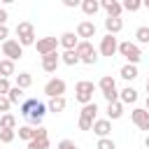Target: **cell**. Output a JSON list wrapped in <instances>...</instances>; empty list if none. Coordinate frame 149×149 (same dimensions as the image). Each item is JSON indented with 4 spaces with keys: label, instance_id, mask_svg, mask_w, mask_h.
Listing matches in <instances>:
<instances>
[{
    "label": "cell",
    "instance_id": "cell-9",
    "mask_svg": "<svg viewBox=\"0 0 149 149\" xmlns=\"http://www.w3.org/2000/svg\"><path fill=\"white\" fill-rule=\"evenodd\" d=\"M56 47H58V37H40L37 42H35V49H37V54L40 56H47V54H51V51H56Z\"/></svg>",
    "mask_w": 149,
    "mask_h": 149
},
{
    "label": "cell",
    "instance_id": "cell-35",
    "mask_svg": "<svg viewBox=\"0 0 149 149\" xmlns=\"http://www.w3.org/2000/svg\"><path fill=\"white\" fill-rule=\"evenodd\" d=\"M14 137H16V133H14V130H5V128H0V142H2V144L14 142Z\"/></svg>",
    "mask_w": 149,
    "mask_h": 149
},
{
    "label": "cell",
    "instance_id": "cell-4",
    "mask_svg": "<svg viewBox=\"0 0 149 149\" xmlns=\"http://www.w3.org/2000/svg\"><path fill=\"white\" fill-rule=\"evenodd\" d=\"M16 37H19V44H21V47H30V44L37 42V40H35V28H33L30 21H21V23L16 26Z\"/></svg>",
    "mask_w": 149,
    "mask_h": 149
},
{
    "label": "cell",
    "instance_id": "cell-44",
    "mask_svg": "<svg viewBox=\"0 0 149 149\" xmlns=\"http://www.w3.org/2000/svg\"><path fill=\"white\" fill-rule=\"evenodd\" d=\"M0 2H5V5H12V2H16V0H0Z\"/></svg>",
    "mask_w": 149,
    "mask_h": 149
},
{
    "label": "cell",
    "instance_id": "cell-12",
    "mask_svg": "<svg viewBox=\"0 0 149 149\" xmlns=\"http://www.w3.org/2000/svg\"><path fill=\"white\" fill-rule=\"evenodd\" d=\"M47 109H49V107H47L44 102H40V100H37V105H35V107H33V112L28 114V121H30V126H35V128H37V126L42 123V119H44Z\"/></svg>",
    "mask_w": 149,
    "mask_h": 149
},
{
    "label": "cell",
    "instance_id": "cell-25",
    "mask_svg": "<svg viewBox=\"0 0 149 149\" xmlns=\"http://www.w3.org/2000/svg\"><path fill=\"white\" fill-rule=\"evenodd\" d=\"M98 86H100V91H102V93H107V91H114V88H116V81H114V77H112V74H105V77H100Z\"/></svg>",
    "mask_w": 149,
    "mask_h": 149
},
{
    "label": "cell",
    "instance_id": "cell-34",
    "mask_svg": "<svg viewBox=\"0 0 149 149\" xmlns=\"http://www.w3.org/2000/svg\"><path fill=\"white\" fill-rule=\"evenodd\" d=\"M121 5H123V9H126V12H137L144 2H142V0H123Z\"/></svg>",
    "mask_w": 149,
    "mask_h": 149
},
{
    "label": "cell",
    "instance_id": "cell-28",
    "mask_svg": "<svg viewBox=\"0 0 149 149\" xmlns=\"http://www.w3.org/2000/svg\"><path fill=\"white\" fill-rule=\"evenodd\" d=\"M7 98H9V102H12V105H16V102L21 105V102H23V88L12 86V88H9V93H7Z\"/></svg>",
    "mask_w": 149,
    "mask_h": 149
},
{
    "label": "cell",
    "instance_id": "cell-30",
    "mask_svg": "<svg viewBox=\"0 0 149 149\" xmlns=\"http://www.w3.org/2000/svg\"><path fill=\"white\" fill-rule=\"evenodd\" d=\"M33 137H35V128H33V126H21V128H19V140L30 142Z\"/></svg>",
    "mask_w": 149,
    "mask_h": 149
},
{
    "label": "cell",
    "instance_id": "cell-41",
    "mask_svg": "<svg viewBox=\"0 0 149 149\" xmlns=\"http://www.w3.org/2000/svg\"><path fill=\"white\" fill-rule=\"evenodd\" d=\"M7 19H9L7 9H5V7H0V26H7Z\"/></svg>",
    "mask_w": 149,
    "mask_h": 149
},
{
    "label": "cell",
    "instance_id": "cell-13",
    "mask_svg": "<svg viewBox=\"0 0 149 149\" xmlns=\"http://www.w3.org/2000/svg\"><path fill=\"white\" fill-rule=\"evenodd\" d=\"M91 130H93L98 137H109V133H112V121H109V119H95Z\"/></svg>",
    "mask_w": 149,
    "mask_h": 149
},
{
    "label": "cell",
    "instance_id": "cell-17",
    "mask_svg": "<svg viewBox=\"0 0 149 149\" xmlns=\"http://www.w3.org/2000/svg\"><path fill=\"white\" fill-rule=\"evenodd\" d=\"M121 28H123V21H121V16H107V19H105V30H107L109 35H116V33H121Z\"/></svg>",
    "mask_w": 149,
    "mask_h": 149
},
{
    "label": "cell",
    "instance_id": "cell-45",
    "mask_svg": "<svg viewBox=\"0 0 149 149\" xmlns=\"http://www.w3.org/2000/svg\"><path fill=\"white\" fill-rule=\"evenodd\" d=\"M144 105H147V107H144V109H149V95H147V102H144Z\"/></svg>",
    "mask_w": 149,
    "mask_h": 149
},
{
    "label": "cell",
    "instance_id": "cell-43",
    "mask_svg": "<svg viewBox=\"0 0 149 149\" xmlns=\"http://www.w3.org/2000/svg\"><path fill=\"white\" fill-rule=\"evenodd\" d=\"M144 147H147V149H149V135H147V137H144Z\"/></svg>",
    "mask_w": 149,
    "mask_h": 149
},
{
    "label": "cell",
    "instance_id": "cell-11",
    "mask_svg": "<svg viewBox=\"0 0 149 149\" xmlns=\"http://www.w3.org/2000/svg\"><path fill=\"white\" fill-rule=\"evenodd\" d=\"M58 65H61V54L58 51H51V54L42 56V70L44 72H56Z\"/></svg>",
    "mask_w": 149,
    "mask_h": 149
},
{
    "label": "cell",
    "instance_id": "cell-22",
    "mask_svg": "<svg viewBox=\"0 0 149 149\" xmlns=\"http://www.w3.org/2000/svg\"><path fill=\"white\" fill-rule=\"evenodd\" d=\"M61 63H65V65L72 68V65H77V63H81V61H79V56H77L74 49H65V51L61 54Z\"/></svg>",
    "mask_w": 149,
    "mask_h": 149
},
{
    "label": "cell",
    "instance_id": "cell-20",
    "mask_svg": "<svg viewBox=\"0 0 149 149\" xmlns=\"http://www.w3.org/2000/svg\"><path fill=\"white\" fill-rule=\"evenodd\" d=\"M81 12L86 14V16H95L98 14V9H100V0H81Z\"/></svg>",
    "mask_w": 149,
    "mask_h": 149
},
{
    "label": "cell",
    "instance_id": "cell-18",
    "mask_svg": "<svg viewBox=\"0 0 149 149\" xmlns=\"http://www.w3.org/2000/svg\"><path fill=\"white\" fill-rule=\"evenodd\" d=\"M123 116V102L116 100V102H107V119L109 121H116Z\"/></svg>",
    "mask_w": 149,
    "mask_h": 149
},
{
    "label": "cell",
    "instance_id": "cell-33",
    "mask_svg": "<svg viewBox=\"0 0 149 149\" xmlns=\"http://www.w3.org/2000/svg\"><path fill=\"white\" fill-rule=\"evenodd\" d=\"M95 149H116V142H114L112 137H98Z\"/></svg>",
    "mask_w": 149,
    "mask_h": 149
},
{
    "label": "cell",
    "instance_id": "cell-48",
    "mask_svg": "<svg viewBox=\"0 0 149 149\" xmlns=\"http://www.w3.org/2000/svg\"><path fill=\"white\" fill-rule=\"evenodd\" d=\"M147 9H149V5H147Z\"/></svg>",
    "mask_w": 149,
    "mask_h": 149
},
{
    "label": "cell",
    "instance_id": "cell-36",
    "mask_svg": "<svg viewBox=\"0 0 149 149\" xmlns=\"http://www.w3.org/2000/svg\"><path fill=\"white\" fill-rule=\"evenodd\" d=\"M9 88H12L9 79H7V77H0V95H7V93H9Z\"/></svg>",
    "mask_w": 149,
    "mask_h": 149
},
{
    "label": "cell",
    "instance_id": "cell-27",
    "mask_svg": "<svg viewBox=\"0 0 149 149\" xmlns=\"http://www.w3.org/2000/svg\"><path fill=\"white\" fill-rule=\"evenodd\" d=\"M0 128H5V130H14V128H16V116L9 114V112L2 114V116H0Z\"/></svg>",
    "mask_w": 149,
    "mask_h": 149
},
{
    "label": "cell",
    "instance_id": "cell-8",
    "mask_svg": "<svg viewBox=\"0 0 149 149\" xmlns=\"http://www.w3.org/2000/svg\"><path fill=\"white\" fill-rule=\"evenodd\" d=\"M130 121L140 128V130H149V109L144 107H135L130 112Z\"/></svg>",
    "mask_w": 149,
    "mask_h": 149
},
{
    "label": "cell",
    "instance_id": "cell-6",
    "mask_svg": "<svg viewBox=\"0 0 149 149\" xmlns=\"http://www.w3.org/2000/svg\"><path fill=\"white\" fill-rule=\"evenodd\" d=\"M98 51H100V56H107V58H112V56L119 51V42H116V37L107 33V35L100 40V49H98Z\"/></svg>",
    "mask_w": 149,
    "mask_h": 149
},
{
    "label": "cell",
    "instance_id": "cell-32",
    "mask_svg": "<svg viewBox=\"0 0 149 149\" xmlns=\"http://www.w3.org/2000/svg\"><path fill=\"white\" fill-rule=\"evenodd\" d=\"M35 105H37V100H35V98H28V100H23V102H21V114L28 119V114L33 112V107H35Z\"/></svg>",
    "mask_w": 149,
    "mask_h": 149
},
{
    "label": "cell",
    "instance_id": "cell-15",
    "mask_svg": "<svg viewBox=\"0 0 149 149\" xmlns=\"http://www.w3.org/2000/svg\"><path fill=\"white\" fill-rule=\"evenodd\" d=\"M93 35H95V23H93V21H79V23H77V37L88 40V37H93Z\"/></svg>",
    "mask_w": 149,
    "mask_h": 149
},
{
    "label": "cell",
    "instance_id": "cell-26",
    "mask_svg": "<svg viewBox=\"0 0 149 149\" xmlns=\"http://www.w3.org/2000/svg\"><path fill=\"white\" fill-rule=\"evenodd\" d=\"M16 77V84L14 86H19V88H28L30 84H33V74L30 72H19V74H14Z\"/></svg>",
    "mask_w": 149,
    "mask_h": 149
},
{
    "label": "cell",
    "instance_id": "cell-16",
    "mask_svg": "<svg viewBox=\"0 0 149 149\" xmlns=\"http://www.w3.org/2000/svg\"><path fill=\"white\" fill-rule=\"evenodd\" d=\"M58 44H61V47H65V49H77V44H79V37H77V33H72V30H65V33L58 37Z\"/></svg>",
    "mask_w": 149,
    "mask_h": 149
},
{
    "label": "cell",
    "instance_id": "cell-5",
    "mask_svg": "<svg viewBox=\"0 0 149 149\" xmlns=\"http://www.w3.org/2000/svg\"><path fill=\"white\" fill-rule=\"evenodd\" d=\"M119 54H121L128 63H133V65H137V63L142 61V49H140L135 42H119Z\"/></svg>",
    "mask_w": 149,
    "mask_h": 149
},
{
    "label": "cell",
    "instance_id": "cell-21",
    "mask_svg": "<svg viewBox=\"0 0 149 149\" xmlns=\"http://www.w3.org/2000/svg\"><path fill=\"white\" fill-rule=\"evenodd\" d=\"M119 100H121V102H126V105H130V102H135V100H137V91H135L133 86H126V88H121V91H119Z\"/></svg>",
    "mask_w": 149,
    "mask_h": 149
},
{
    "label": "cell",
    "instance_id": "cell-49",
    "mask_svg": "<svg viewBox=\"0 0 149 149\" xmlns=\"http://www.w3.org/2000/svg\"><path fill=\"white\" fill-rule=\"evenodd\" d=\"M0 144H2V142H0Z\"/></svg>",
    "mask_w": 149,
    "mask_h": 149
},
{
    "label": "cell",
    "instance_id": "cell-29",
    "mask_svg": "<svg viewBox=\"0 0 149 149\" xmlns=\"http://www.w3.org/2000/svg\"><path fill=\"white\" fill-rule=\"evenodd\" d=\"M135 40H137L140 44H149V26H140V28L135 30Z\"/></svg>",
    "mask_w": 149,
    "mask_h": 149
},
{
    "label": "cell",
    "instance_id": "cell-38",
    "mask_svg": "<svg viewBox=\"0 0 149 149\" xmlns=\"http://www.w3.org/2000/svg\"><path fill=\"white\" fill-rule=\"evenodd\" d=\"M56 149H79V147H77V144H74L72 140H61Z\"/></svg>",
    "mask_w": 149,
    "mask_h": 149
},
{
    "label": "cell",
    "instance_id": "cell-10",
    "mask_svg": "<svg viewBox=\"0 0 149 149\" xmlns=\"http://www.w3.org/2000/svg\"><path fill=\"white\" fill-rule=\"evenodd\" d=\"M44 93H47L49 98H58V95H63V93H65V81L58 79V77L49 79V81L44 84Z\"/></svg>",
    "mask_w": 149,
    "mask_h": 149
},
{
    "label": "cell",
    "instance_id": "cell-42",
    "mask_svg": "<svg viewBox=\"0 0 149 149\" xmlns=\"http://www.w3.org/2000/svg\"><path fill=\"white\" fill-rule=\"evenodd\" d=\"M65 7H70V9H74V7H79L81 5V0H61Z\"/></svg>",
    "mask_w": 149,
    "mask_h": 149
},
{
    "label": "cell",
    "instance_id": "cell-14",
    "mask_svg": "<svg viewBox=\"0 0 149 149\" xmlns=\"http://www.w3.org/2000/svg\"><path fill=\"white\" fill-rule=\"evenodd\" d=\"M100 7L107 12V16H121L123 12V5L119 0H100Z\"/></svg>",
    "mask_w": 149,
    "mask_h": 149
},
{
    "label": "cell",
    "instance_id": "cell-39",
    "mask_svg": "<svg viewBox=\"0 0 149 149\" xmlns=\"http://www.w3.org/2000/svg\"><path fill=\"white\" fill-rule=\"evenodd\" d=\"M35 137H40V140H44V137H49V130H47L44 126H37V128H35ZM35 137H33V140H35Z\"/></svg>",
    "mask_w": 149,
    "mask_h": 149
},
{
    "label": "cell",
    "instance_id": "cell-46",
    "mask_svg": "<svg viewBox=\"0 0 149 149\" xmlns=\"http://www.w3.org/2000/svg\"><path fill=\"white\" fill-rule=\"evenodd\" d=\"M147 93H149V79H147Z\"/></svg>",
    "mask_w": 149,
    "mask_h": 149
},
{
    "label": "cell",
    "instance_id": "cell-24",
    "mask_svg": "<svg viewBox=\"0 0 149 149\" xmlns=\"http://www.w3.org/2000/svg\"><path fill=\"white\" fill-rule=\"evenodd\" d=\"M12 74H16V68H14V61H9V58H2L0 61V77H12Z\"/></svg>",
    "mask_w": 149,
    "mask_h": 149
},
{
    "label": "cell",
    "instance_id": "cell-7",
    "mask_svg": "<svg viewBox=\"0 0 149 149\" xmlns=\"http://www.w3.org/2000/svg\"><path fill=\"white\" fill-rule=\"evenodd\" d=\"M2 54L9 61H19L23 56V47L19 44V40H7V42H2Z\"/></svg>",
    "mask_w": 149,
    "mask_h": 149
},
{
    "label": "cell",
    "instance_id": "cell-40",
    "mask_svg": "<svg viewBox=\"0 0 149 149\" xmlns=\"http://www.w3.org/2000/svg\"><path fill=\"white\" fill-rule=\"evenodd\" d=\"M7 40H9V28L0 26V42H7Z\"/></svg>",
    "mask_w": 149,
    "mask_h": 149
},
{
    "label": "cell",
    "instance_id": "cell-23",
    "mask_svg": "<svg viewBox=\"0 0 149 149\" xmlns=\"http://www.w3.org/2000/svg\"><path fill=\"white\" fill-rule=\"evenodd\" d=\"M119 74H121L126 81H133V79H137V74H140V72H137V65H133V63H126V65L121 68V72H119Z\"/></svg>",
    "mask_w": 149,
    "mask_h": 149
},
{
    "label": "cell",
    "instance_id": "cell-19",
    "mask_svg": "<svg viewBox=\"0 0 149 149\" xmlns=\"http://www.w3.org/2000/svg\"><path fill=\"white\" fill-rule=\"evenodd\" d=\"M49 112H54V114H58V112H63L65 107H68V100H65V95H58V98H49Z\"/></svg>",
    "mask_w": 149,
    "mask_h": 149
},
{
    "label": "cell",
    "instance_id": "cell-31",
    "mask_svg": "<svg viewBox=\"0 0 149 149\" xmlns=\"http://www.w3.org/2000/svg\"><path fill=\"white\" fill-rule=\"evenodd\" d=\"M28 149H51V147H49V137H44V140H40V137L30 140V142H28Z\"/></svg>",
    "mask_w": 149,
    "mask_h": 149
},
{
    "label": "cell",
    "instance_id": "cell-37",
    "mask_svg": "<svg viewBox=\"0 0 149 149\" xmlns=\"http://www.w3.org/2000/svg\"><path fill=\"white\" fill-rule=\"evenodd\" d=\"M9 107H12L9 98H7V95H0V112H2V114H7V112H9Z\"/></svg>",
    "mask_w": 149,
    "mask_h": 149
},
{
    "label": "cell",
    "instance_id": "cell-1",
    "mask_svg": "<svg viewBox=\"0 0 149 149\" xmlns=\"http://www.w3.org/2000/svg\"><path fill=\"white\" fill-rule=\"evenodd\" d=\"M93 91H95V84L88 79H81L74 84V100L81 105H88V102H93Z\"/></svg>",
    "mask_w": 149,
    "mask_h": 149
},
{
    "label": "cell",
    "instance_id": "cell-3",
    "mask_svg": "<svg viewBox=\"0 0 149 149\" xmlns=\"http://www.w3.org/2000/svg\"><path fill=\"white\" fill-rule=\"evenodd\" d=\"M95 114H98V105L95 102L81 105V112H79V130H91L93 128V121H95Z\"/></svg>",
    "mask_w": 149,
    "mask_h": 149
},
{
    "label": "cell",
    "instance_id": "cell-2",
    "mask_svg": "<svg viewBox=\"0 0 149 149\" xmlns=\"http://www.w3.org/2000/svg\"><path fill=\"white\" fill-rule=\"evenodd\" d=\"M77 56H79V61L81 63H86V65H95V61H98V51H95V47L88 42V40H79V44H77Z\"/></svg>",
    "mask_w": 149,
    "mask_h": 149
},
{
    "label": "cell",
    "instance_id": "cell-47",
    "mask_svg": "<svg viewBox=\"0 0 149 149\" xmlns=\"http://www.w3.org/2000/svg\"><path fill=\"white\" fill-rule=\"evenodd\" d=\"M142 2H144V5H149V0H142Z\"/></svg>",
    "mask_w": 149,
    "mask_h": 149
}]
</instances>
